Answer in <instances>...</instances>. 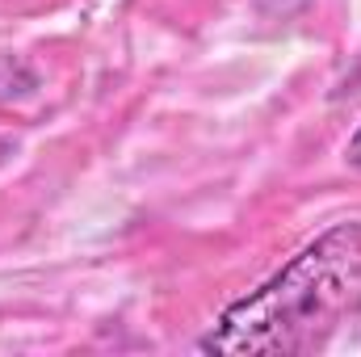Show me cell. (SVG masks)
Segmentation results:
<instances>
[{
    "label": "cell",
    "mask_w": 361,
    "mask_h": 357,
    "mask_svg": "<svg viewBox=\"0 0 361 357\" xmlns=\"http://www.w3.org/2000/svg\"><path fill=\"white\" fill-rule=\"evenodd\" d=\"M361 303V223H336L298 257L235 298L197 353L219 357H290L315 353Z\"/></svg>",
    "instance_id": "6da1fadb"
},
{
    "label": "cell",
    "mask_w": 361,
    "mask_h": 357,
    "mask_svg": "<svg viewBox=\"0 0 361 357\" xmlns=\"http://www.w3.org/2000/svg\"><path fill=\"white\" fill-rule=\"evenodd\" d=\"M345 156H349V164H357V169H361V126L353 131V139H349V147H345Z\"/></svg>",
    "instance_id": "7a4b0ae2"
}]
</instances>
